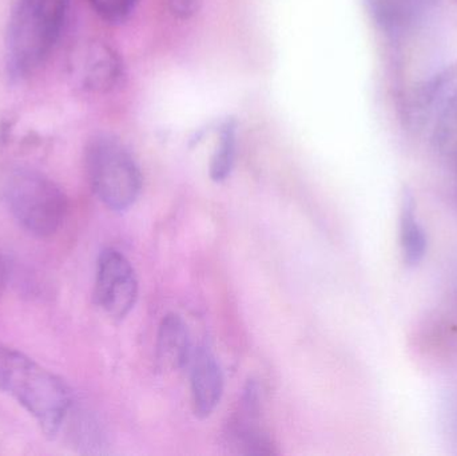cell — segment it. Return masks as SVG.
I'll return each instance as SVG.
<instances>
[{
	"label": "cell",
	"instance_id": "1",
	"mask_svg": "<svg viewBox=\"0 0 457 456\" xmlns=\"http://www.w3.org/2000/svg\"><path fill=\"white\" fill-rule=\"evenodd\" d=\"M0 391L18 402L48 438L58 435L71 409V393L61 377L2 343Z\"/></svg>",
	"mask_w": 457,
	"mask_h": 456
},
{
	"label": "cell",
	"instance_id": "2",
	"mask_svg": "<svg viewBox=\"0 0 457 456\" xmlns=\"http://www.w3.org/2000/svg\"><path fill=\"white\" fill-rule=\"evenodd\" d=\"M71 0H16L7 29V66L13 78L29 77L53 53Z\"/></svg>",
	"mask_w": 457,
	"mask_h": 456
},
{
	"label": "cell",
	"instance_id": "3",
	"mask_svg": "<svg viewBox=\"0 0 457 456\" xmlns=\"http://www.w3.org/2000/svg\"><path fill=\"white\" fill-rule=\"evenodd\" d=\"M0 197L16 222L37 237L58 232L69 208L66 195L53 179L21 166L3 176Z\"/></svg>",
	"mask_w": 457,
	"mask_h": 456
},
{
	"label": "cell",
	"instance_id": "4",
	"mask_svg": "<svg viewBox=\"0 0 457 456\" xmlns=\"http://www.w3.org/2000/svg\"><path fill=\"white\" fill-rule=\"evenodd\" d=\"M85 160L91 187L99 201L114 211L134 205L141 195V169L120 139L98 134L88 142Z\"/></svg>",
	"mask_w": 457,
	"mask_h": 456
},
{
	"label": "cell",
	"instance_id": "5",
	"mask_svg": "<svg viewBox=\"0 0 457 456\" xmlns=\"http://www.w3.org/2000/svg\"><path fill=\"white\" fill-rule=\"evenodd\" d=\"M94 299L96 305L114 320H122L138 299V280L131 262L117 249L99 254Z\"/></svg>",
	"mask_w": 457,
	"mask_h": 456
},
{
	"label": "cell",
	"instance_id": "6",
	"mask_svg": "<svg viewBox=\"0 0 457 456\" xmlns=\"http://www.w3.org/2000/svg\"><path fill=\"white\" fill-rule=\"evenodd\" d=\"M70 72L82 90L96 94L109 93L122 79V59L107 43L88 40L72 53Z\"/></svg>",
	"mask_w": 457,
	"mask_h": 456
},
{
	"label": "cell",
	"instance_id": "7",
	"mask_svg": "<svg viewBox=\"0 0 457 456\" xmlns=\"http://www.w3.org/2000/svg\"><path fill=\"white\" fill-rule=\"evenodd\" d=\"M227 439L238 454H276L273 442L260 425V396L255 385L245 390L239 411L228 425Z\"/></svg>",
	"mask_w": 457,
	"mask_h": 456
},
{
	"label": "cell",
	"instance_id": "8",
	"mask_svg": "<svg viewBox=\"0 0 457 456\" xmlns=\"http://www.w3.org/2000/svg\"><path fill=\"white\" fill-rule=\"evenodd\" d=\"M365 3L381 31L400 37L420 23L435 0H365Z\"/></svg>",
	"mask_w": 457,
	"mask_h": 456
},
{
	"label": "cell",
	"instance_id": "9",
	"mask_svg": "<svg viewBox=\"0 0 457 456\" xmlns=\"http://www.w3.org/2000/svg\"><path fill=\"white\" fill-rule=\"evenodd\" d=\"M224 394V375L216 358L200 351L192 369V395L197 417L208 418L219 407Z\"/></svg>",
	"mask_w": 457,
	"mask_h": 456
},
{
	"label": "cell",
	"instance_id": "10",
	"mask_svg": "<svg viewBox=\"0 0 457 456\" xmlns=\"http://www.w3.org/2000/svg\"><path fill=\"white\" fill-rule=\"evenodd\" d=\"M190 358V336L181 316H165L158 331L155 361L161 371H179Z\"/></svg>",
	"mask_w": 457,
	"mask_h": 456
},
{
	"label": "cell",
	"instance_id": "11",
	"mask_svg": "<svg viewBox=\"0 0 457 456\" xmlns=\"http://www.w3.org/2000/svg\"><path fill=\"white\" fill-rule=\"evenodd\" d=\"M415 200L410 190L403 195L402 216H400V245L404 262L415 267L427 253V235L419 224L415 214Z\"/></svg>",
	"mask_w": 457,
	"mask_h": 456
},
{
	"label": "cell",
	"instance_id": "12",
	"mask_svg": "<svg viewBox=\"0 0 457 456\" xmlns=\"http://www.w3.org/2000/svg\"><path fill=\"white\" fill-rule=\"evenodd\" d=\"M237 150V122L234 120H227L221 123L219 129V138L211 160L212 179L214 182H222L230 176L236 161Z\"/></svg>",
	"mask_w": 457,
	"mask_h": 456
},
{
	"label": "cell",
	"instance_id": "13",
	"mask_svg": "<svg viewBox=\"0 0 457 456\" xmlns=\"http://www.w3.org/2000/svg\"><path fill=\"white\" fill-rule=\"evenodd\" d=\"M88 2L104 21L118 23L130 16L138 0H88Z\"/></svg>",
	"mask_w": 457,
	"mask_h": 456
},
{
	"label": "cell",
	"instance_id": "14",
	"mask_svg": "<svg viewBox=\"0 0 457 456\" xmlns=\"http://www.w3.org/2000/svg\"><path fill=\"white\" fill-rule=\"evenodd\" d=\"M201 2L203 0H169V8L171 13L176 18L181 21H187V19L195 16L200 10Z\"/></svg>",
	"mask_w": 457,
	"mask_h": 456
},
{
	"label": "cell",
	"instance_id": "15",
	"mask_svg": "<svg viewBox=\"0 0 457 456\" xmlns=\"http://www.w3.org/2000/svg\"><path fill=\"white\" fill-rule=\"evenodd\" d=\"M7 262H5L4 257L0 253V288L4 286L5 280H7Z\"/></svg>",
	"mask_w": 457,
	"mask_h": 456
}]
</instances>
